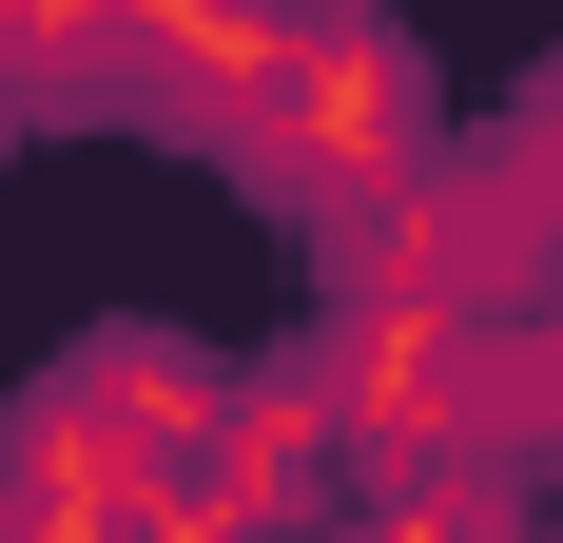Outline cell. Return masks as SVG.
Wrapping results in <instances>:
<instances>
[{
	"label": "cell",
	"instance_id": "obj_1",
	"mask_svg": "<svg viewBox=\"0 0 563 543\" xmlns=\"http://www.w3.org/2000/svg\"><path fill=\"white\" fill-rule=\"evenodd\" d=\"M253 156L311 175V195H389L408 156H428V98H408V40H350V20H311L273 78V117H253Z\"/></svg>",
	"mask_w": 563,
	"mask_h": 543
},
{
	"label": "cell",
	"instance_id": "obj_2",
	"mask_svg": "<svg viewBox=\"0 0 563 543\" xmlns=\"http://www.w3.org/2000/svg\"><path fill=\"white\" fill-rule=\"evenodd\" d=\"M58 408H78V428L98 446H136V466H175V486H195V446H214V350H175V330H98V350H78V369H58Z\"/></svg>",
	"mask_w": 563,
	"mask_h": 543
},
{
	"label": "cell",
	"instance_id": "obj_3",
	"mask_svg": "<svg viewBox=\"0 0 563 543\" xmlns=\"http://www.w3.org/2000/svg\"><path fill=\"white\" fill-rule=\"evenodd\" d=\"M350 543H525V466H466V446L369 466V524H350Z\"/></svg>",
	"mask_w": 563,
	"mask_h": 543
}]
</instances>
